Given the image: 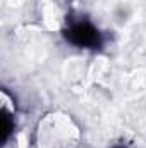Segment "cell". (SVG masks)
I'll use <instances>...</instances> for the list:
<instances>
[{
    "label": "cell",
    "mask_w": 146,
    "mask_h": 148,
    "mask_svg": "<svg viewBox=\"0 0 146 148\" xmlns=\"http://www.w3.org/2000/svg\"><path fill=\"white\" fill-rule=\"evenodd\" d=\"M115 148H127V147H122V145H120V147H115Z\"/></svg>",
    "instance_id": "2"
},
{
    "label": "cell",
    "mask_w": 146,
    "mask_h": 148,
    "mask_svg": "<svg viewBox=\"0 0 146 148\" xmlns=\"http://www.w3.org/2000/svg\"><path fill=\"white\" fill-rule=\"evenodd\" d=\"M64 36L77 48H98L102 45V33L88 19L71 21L64 29Z\"/></svg>",
    "instance_id": "1"
}]
</instances>
